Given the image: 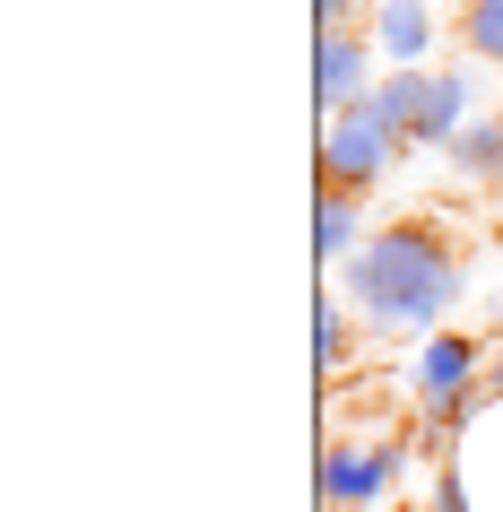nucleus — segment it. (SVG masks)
<instances>
[{
  "label": "nucleus",
  "mask_w": 503,
  "mask_h": 512,
  "mask_svg": "<svg viewBox=\"0 0 503 512\" xmlns=\"http://www.w3.org/2000/svg\"><path fill=\"white\" fill-rule=\"evenodd\" d=\"M434 512H469V495H460V469H434Z\"/></svg>",
  "instance_id": "11"
},
{
  "label": "nucleus",
  "mask_w": 503,
  "mask_h": 512,
  "mask_svg": "<svg viewBox=\"0 0 503 512\" xmlns=\"http://www.w3.org/2000/svg\"><path fill=\"white\" fill-rule=\"evenodd\" d=\"M373 53L391 61V70H434V44H443V18H434V0H373Z\"/></svg>",
  "instance_id": "4"
},
{
  "label": "nucleus",
  "mask_w": 503,
  "mask_h": 512,
  "mask_svg": "<svg viewBox=\"0 0 503 512\" xmlns=\"http://www.w3.org/2000/svg\"><path fill=\"white\" fill-rule=\"evenodd\" d=\"M313 322H321V374L339 382L347 365H356V313H347V304H321Z\"/></svg>",
  "instance_id": "8"
},
{
  "label": "nucleus",
  "mask_w": 503,
  "mask_h": 512,
  "mask_svg": "<svg viewBox=\"0 0 503 512\" xmlns=\"http://www.w3.org/2000/svg\"><path fill=\"white\" fill-rule=\"evenodd\" d=\"M399 460L408 452H399L391 434H382V443H330V452H321V504L330 512H373L399 486Z\"/></svg>",
  "instance_id": "3"
},
{
  "label": "nucleus",
  "mask_w": 503,
  "mask_h": 512,
  "mask_svg": "<svg viewBox=\"0 0 503 512\" xmlns=\"http://www.w3.org/2000/svg\"><path fill=\"white\" fill-rule=\"evenodd\" d=\"M460 44L477 61H503V0H460Z\"/></svg>",
  "instance_id": "9"
},
{
  "label": "nucleus",
  "mask_w": 503,
  "mask_h": 512,
  "mask_svg": "<svg viewBox=\"0 0 503 512\" xmlns=\"http://www.w3.org/2000/svg\"><path fill=\"white\" fill-rule=\"evenodd\" d=\"M469 287V261H460V235H443V217H399V226H373V243L339 270L347 313L373 330V339H425Z\"/></svg>",
  "instance_id": "1"
},
{
  "label": "nucleus",
  "mask_w": 503,
  "mask_h": 512,
  "mask_svg": "<svg viewBox=\"0 0 503 512\" xmlns=\"http://www.w3.org/2000/svg\"><path fill=\"white\" fill-rule=\"evenodd\" d=\"M356 18H373V0H321V35H365Z\"/></svg>",
  "instance_id": "10"
},
{
  "label": "nucleus",
  "mask_w": 503,
  "mask_h": 512,
  "mask_svg": "<svg viewBox=\"0 0 503 512\" xmlns=\"http://www.w3.org/2000/svg\"><path fill=\"white\" fill-rule=\"evenodd\" d=\"M443 157L460 165L469 183H503V113H477V122H469L460 139H451Z\"/></svg>",
  "instance_id": "7"
},
{
  "label": "nucleus",
  "mask_w": 503,
  "mask_h": 512,
  "mask_svg": "<svg viewBox=\"0 0 503 512\" xmlns=\"http://www.w3.org/2000/svg\"><path fill=\"white\" fill-rule=\"evenodd\" d=\"M399 148H408V139H399L373 105L330 113V131H321V191H373L399 165Z\"/></svg>",
  "instance_id": "2"
},
{
  "label": "nucleus",
  "mask_w": 503,
  "mask_h": 512,
  "mask_svg": "<svg viewBox=\"0 0 503 512\" xmlns=\"http://www.w3.org/2000/svg\"><path fill=\"white\" fill-rule=\"evenodd\" d=\"M313 243H321V261L330 270H347L356 252H365V191H321V226H313Z\"/></svg>",
  "instance_id": "6"
},
{
  "label": "nucleus",
  "mask_w": 503,
  "mask_h": 512,
  "mask_svg": "<svg viewBox=\"0 0 503 512\" xmlns=\"http://www.w3.org/2000/svg\"><path fill=\"white\" fill-rule=\"evenodd\" d=\"M373 96V35H321V105L347 113Z\"/></svg>",
  "instance_id": "5"
}]
</instances>
